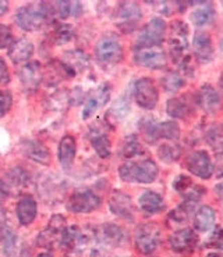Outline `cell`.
Segmentation results:
<instances>
[{"label": "cell", "instance_id": "1", "mask_svg": "<svg viewBox=\"0 0 223 257\" xmlns=\"http://www.w3.org/2000/svg\"><path fill=\"white\" fill-rule=\"evenodd\" d=\"M168 45L173 63L184 74L193 75L191 57L188 54V25L184 21L176 20L170 24Z\"/></svg>", "mask_w": 223, "mask_h": 257}, {"label": "cell", "instance_id": "2", "mask_svg": "<svg viewBox=\"0 0 223 257\" xmlns=\"http://www.w3.org/2000/svg\"><path fill=\"white\" fill-rule=\"evenodd\" d=\"M50 20L52 17H50L49 3L46 2L28 3L25 6L20 7L16 13V23L18 27L21 30L30 31V32L42 30Z\"/></svg>", "mask_w": 223, "mask_h": 257}, {"label": "cell", "instance_id": "3", "mask_svg": "<svg viewBox=\"0 0 223 257\" xmlns=\"http://www.w3.org/2000/svg\"><path fill=\"white\" fill-rule=\"evenodd\" d=\"M158 174H159V168L152 159L124 163L119 168V175L124 182L151 184L158 178Z\"/></svg>", "mask_w": 223, "mask_h": 257}, {"label": "cell", "instance_id": "4", "mask_svg": "<svg viewBox=\"0 0 223 257\" xmlns=\"http://www.w3.org/2000/svg\"><path fill=\"white\" fill-rule=\"evenodd\" d=\"M95 54H97V60L102 66H116L123 60L124 50L119 38L113 34H108L98 41Z\"/></svg>", "mask_w": 223, "mask_h": 257}, {"label": "cell", "instance_id": "5", "mask_svg": "<svg viewBox=\"0 0 223 257\" xmlns=\"http://www.w3.org/2000/svg\"><path fill=\"white\" fill-rule=\"evenodd\" d=\"M166 35V24L162 18H152L142 30L139 31L138 36L134 43V50L141 49L159 48V45L163 42Z\"/></svg>", "mask_w": 223, "mask_h": 257}, {"label": "cell", "instance_id": "6", "mask_svg": "<svg viewBox=\"0 0 223 257\" xmlns=\"http://www.w3.org/2000/svg\"><path fill=\"white\" fill-rule=\"evenodd\" d=\"M162 233L157 224L146 222L137 227L134 232V245L141 254H152L161 245Z\"/></svg>", "mask_w": 223, "mask_h": 257}, {"label": "cell", "instance_id": "7", "mask_svg": "<svg viewBox=\"0 0 223 257\" xmlns=\"http://www.w3.org/2000/svg\"><path fill=\"white\" fill-rule=\"evenodd\" d=\"M141 18H142V12H141V7H139L138 3H135V2H121V3H119L115 16H113L116 27L124 34L133 32L137 28Z\"/></svg>", "mask_w": 223, "mask_h": 257}, {"label": "cell", "instance_id": "8", "mask_svg": "<svg viewBox=\"0 0 223 257\" xmlns=\"http://www.w3.org/2000/svg\"><path fill=\"white\" fill-rule=\"evenodd\" d=\"M101 197L90 188H80L72 192L67 200V209L76 214H87L101 207Z\"/></svg>", "mask_w": 223, "mask_h": 257}, {"label": "cell", "instance_id": "9", "mask_svg": "<svg viewBox=\"0 0 223 257\" xmlns=\"http://www.w3.org/2000/svg\"><path fill=\"white\" fill-rule=\"evenodd\" d=\"M66 228V218L63 215H52L46 228L36 236V245L45 249H53L54 246L60 245L61 236Z\"/></svg>", "mask_w": 223, "mask_h": 257}, {"label": "cell", "instance_id": "10", "mask_svg": "<svg viewBox=\"0 0 223 257\" xmlns=\"http://www.w3.org/2000/svg\"><path fill=\"white\" fill-rule=\"evenodd\" d=\"M133 96L141 108L152 110L159 102V92L151 78H139L134 82Z\"/></svg>", "mask_w": 223, "mask_h": 257}, {"label": "cell", "instance_id": "11", "mask_svg": "<svg viewBox=\"0 0 223 257\" xmlns=\"http://www.w3.org/2000/svg\"><path fill=\"white\" fill-rule=\"evenodd\" d=\"M97 245L105 246V247H117L121 246L127 240L126 231L117 225V224H102L94 229Z\"/></svg>", "mask_w": 223, "mask_h": 257}, {"label": "cell", "instance_id": "12", "mask_svg": "<svg viewBox=\"0 0 223 257\" xmlns=\"http://www.w3.org/2000/svg\"><path fill=\"white\" fill-rule=\"evenodd\" d=\"M110 93H112V86L110 84H101L98 88L91 90L87 95V99H84V108H83V118L88 120L94 114L97 113L98 110L106 106V103L110 99Z\"/></svg>", "mask_w": 223, "mask_h": 257}, {"label": "cell", "instance_id": "13", "mask_svg": "<svg viewBox=\"0 0 223 257\" xmlns=\"http://www.w3.org/2000/svg\"><path fill=\"white\" fill-rule=\"evenodd\" d=\"M187 170L201 180H209L213 174L215 166L212 163L211 156L205 150H195L187 157Z\"/></svg>", "mask_w": 223, "mask_h": 257}, {"label": "cell", "instance_id": "14", "mask_svg": "<svg viewBox=\"0 0 223 257\" xmlns=\"http://www.w3.org/2000/svg\"><path fill=\"white\" fill-rule=\"evenodd\" d=\"M42 66L38 61H27L18 70V79L25 92L34 93L42 82Z\"/></svg>", "mask_w": 223, "mask_h": 257}, {"label": "cell", "instance_id": "15", "mask_svg": "<svg viewBox=\"0 0 223 257\" xmlns=\"http://www.w3.org/2000/svg\"><path fill=\"white\" fill-rule=\"evenodd\" d=\"M88 138H90L91 146L97 152V155L101 159H108L112 153V142L110 138L106 134L105 126L102 125L101 121L94 122L88 130Z\"/></svg>", "mask_w": 223, "mask_h": 257}, {"label": "cell", "instance_id": "16", "mask_svg": "<svg viewBox=\"0 0 223 257\" xmlns=\"http://www.w3.org/2000/svg\"><path fill=\"white\" fill-rule=\"evenodd\" d=\"M198 236L191 228H183L170 235L169 245L172 250L180 254H191L197 246Z\"/></svg>", "mask_w": 223, "mask_h": 257}, {"label": "cell", "instance_id": "17", "mask_svg": "<svg viewBox=\"0 0 223 257\" xmlns=\"http://www.w3.org/2000/svg\"><path fill=\"white\" fill-rule=\"evenodd\" d=\"M166 53L161 48H150L135 50L134 63L139 67H145L150 70H161L166 66Z\"/></svg>", "mask_w": 223, "mask_h": 257}, {"label": "cell", "instance_id": "18", "mask_svg": "<svg viewBox=\"0 0 223 257\" xmlns=\"http://www.w3.org/2000/svg\"><path fill=\"white\" fill-rule=\"evenodd\" d=\"M20 150H21V153L25 157H28L32 162L39 163V164H43V166H49L50 164V160H52L50 150L41 141L23 139L21 144H20Z\"/></svg>", "mask_w": 223, "mask_h": 257}, {"label": "cell", "instance_id": "19", "mask_svg": "<svg viewBox=\"0 0 223 257\" xmlns=\"http://www.w3.org/2000/svg\"><path fill=\"white\" fill-rule=\"evenodd\" d=\"M109 209L117 217L131 221L134 218V204L131 197L121 191H113L109 197Z\"/></svg>", "mask_w": 223, "mask_h": 257}, {"label": "cell", "instance_id": "20", "mask_svg": "<svg viewBox=\"0 0 223 257\" xmlns=\"http://www.w3.org/2000/svg\"><path fill=\"white\" fill-rule=\"evenodd\" d=\"M193 52L199 64H208L213 60V45L208 32L197 31L193 39Z\"/></svg>", "mask_w": 223, "mask_h": 257}, {"label": "cell", "instance_id": "21", "mask_svg": "<svg viewBox=\"0 0 223 257\" xmlns=\"http://www.w3.org/2000/svg\"><path fill=\"white\" fill-rule=\"evenodd\" d=\"M195 102L208 114H216L220 108V96L212 85H202L195 95Z\"/></svg>", "mask_w": 223, "mask_h": 257}, {"label": "cell", "instance_id": "22", "mask_svg": "<svg viewBox=\"0 0 223 257\" xmlns=\"http://www.w3.org/2000/svg\"><path fill=\"white\" fill-rule=\"evenodd\" d=\"M0 182H2V185L5 186L7 195L18 193V192L25 189L27 185H28V182H30V174L23 167H14L6 174V177L0 181Z\"/></svg>", "mask_w": 223, "mask_h": 257}, {"label": "cell", "instance_id": "23", "mask_svg": "<svg viewBox=\"0 0 223 257\" xmlns=\"http://www.w3.org/2000/svg\"><path fill=\"white\" fill-rule=\"evenodd\" d=\"M34 54V43L27 38H18L9 48V57L14 64H21L30 61L31 56Z\"/></svg>", "mask_w": 223, "mask_h": 257}, {"label": "cell", "instance_id": "24", "mask_svg": "<svg viewBox=\"0 0 223 257\" xmlns=\"http://www.w3.org/2000/svg\"><path fill=\"white\" fill-rule=\"evenodd\" d=\"M50 17L53 20H66L68 17H79L83 13L80 2H53L49 3Z\"/></svg>", "mask_w": 223, "mask_h": 257}, {"label": "cell", "instance_id": "25", "mask_svg": "<svg viewBox=\"0 0 223 257\" xmlns=\"http://www.w3.org/2000/svg\"><path fill=\"white\" fill-rule=\"evenodd\" d=\"M42 77H45V81H46L48 85H56L61 82L63 79H66V78L76 77L70 71V68L63 61L59 60L49 61L48 66L45 67V72H42Z\"/></svg>", "mask_w": 223, "mask_h": 257}, {"label": "cell", "instance_id": "26", "mask_svg": "<svg viewBox=\"0 0 223 257\" xmlns=\"http://www.w3.org/2000/svg\"><path fill=\"white\" fill-rule=\"evenodd\" d=\"M38 213V204L32 196H24L18 200L16 206V214L21 225H30L34 222Z\"/></svg>", "mask_w": 223, "mask_h": 257}, {"label": "cell", "instance_id": "27", "mask_svg": "<svg viewBox=\"0 0 223 257\" xmlns=\"http://www.w3.org/2000/svg\"><path fill=\"white\" fill-rule=\"evenodd\" d=\"M76 153H77V144H76L74 137L66 135L61 138L59 148H57V157H59L61 167L66 170L71 167L76 159Z\"/></svg>", "mask_w": 223, "mask_h": 257}, {"label": "cell", "instance_id": "28", "mask_svg": "<svg viewBox=\"0 0 223 257\" xmlns=\"http://www.w3.org/2000/svg\"><path fill=\"white\" fill-rule=\"evenodd\" d=\"M193 5H197V9L191 13V21L197 27H205L212 24L216 18V13L213 9V5L209 2H193Z\"/></svg>", "mask_w": 223, "mask_h": 257}, {"label": "cell", "instance_id": "29", "mask_svg": "<svg viewBox=\"0 0 223 257\" xmlns=\"http://www.w3.org/2000/svg\"><path fill=\"white\" fill-rule=\"evenodd\" d=\"M216 213L211 206H201L194 213V228L198 232H209L213 229Z\"/></svg>", "mask_w": 223, "mask_h": 257}, {"label": "cell", "instance_id": "30", "mask_svg": "<svg viewBox=\"0 0 223 257\" xmlns=\"http://www.w3.org/2000/svg\"><path fill=\"white\" fill-rule=\"evenodd\" d=\"M138 203L139 207L148 214H157V213H161L165 209V202H163L162 195H159L158 192L154 191H145L144 193H141Z\"/></svg>", "mask_w": 223, "mask_h": 257}, {"label": "cell", "instance_id": "31", "mask_svg": "<svg viewBox=\"0 0 223 257\" xmlns=\"http://www.w3.org/2000/svg\"><path fill=\"white\" fill-rule=\"evenodd\" d=\"M61 61L70 68V71L74 75H77V72L84 71V70H87L90 67V59H88V56L84 52H81V50H70V52H66Z\"/></svg>", "mask_w": 223, "mask_h": 257}, {"label": "cell", "instance_id": "32", "mask_svg": "<svg viewBox=\"0 0 223 257\" xmlns=\"http://www.w3.org/2000/svg\"><path fill=\"white\" fill-rule=\"evenodd\" d=\"M18 249V236L10 228H5L0 232V251L3 257H17Z\"/></svg>", "mask_w": 223, "mask_h": 257}, {"label": "cell", "instance_id": "33", "mask_svg": "<svg viewBox=\"0 0 223 257\" xmlns=\"http://www.w3.org/2000/svg\"><path fill=\"white\" fill-rule=\"evenodd\" d=\"M166 113L169 114L172 118L183 120L190 115L191 106L184 97H172L166 102Z\"/></svg>", "mask_w": 223, "mask_h": 257}, {"label": "cell", "instance_id": "34", "mask_svg": "<svg viewBox=\"0 0 223 257\" xmlns=\"http://www.w3.org/2000/svg\"><path fill=\"white\" fill-rule=\"evenodd\" d=\"M197 210V203L195 202H190V200H184L180 203L176 209H173L169 213V220L173 221L175 224H181L186 222L195 213Z\"/></svg>", "mask_w": 223, "mask_h": 257}, {"label": "cell", "instance_id": "35", "mask_svg": "<svg viewBox=\"0 0 223 257\" xmlns=\"http://www.w3.org/2000/svg\"><path fill=\"white\" fill-rule=\"evenodd\" d=\"M74 27L66 23H56L53 25V30L50 34V39L54 45H64L68 43L74 38Z\"/></svg>", "mask_w": 223, "mask_h": 257}, {"label": "cell", "instance_id": "36", "mask_svg": "<svg viewBox=\"0 0 223 257\" xmlns=\"http://www.w3.org/2000/svg\"><path fill=\"white\" fill-rule=\"evenodd\" d=\"M157 137L159 139H166V141H177L180 138V126L176 121H165V122H158Z\"/></svg>", "mask_w": 223, "mask_h": 257}, {"label": "cell", "instance_id": "37", "mask_svg": "<svg viewBox=\"0 0 223 257\" xmlns=\"http://www.w3.org/2000/svg\"><path fill=\"white\" fill-rule=\"evenodd\" d=\"M145 153L142 145L138 141V138L135 135H130L128 138H126L124 144L121 146L120 156L124 157V159H134V157H138V156H142Z\"/></svg>", "mask_w": 223, "mask_h": 257}, {"label": "cell", "instance_id": "38", "mask_svg": "<svg viewBox=\"0 0 223 257\" xmlns=\"http://www.w3.org/2000/svg\"><path fill=\"white\" fill-rule=\"evenodd\" d=\"M205 141L212 149L216 153L222 155L223 153V124L222 125H212L205 134Z\"/></svg>", "mask_w": 223, "mask_h": 257}, {"label": "cell", "instance_id": "39", "mask_svg": "<svg viewBox=\"0 0 223 257\" xmlns=\"http://www.w3.org/2000/svg\"><path fill=\"white\" fill-rule=\"evenodd\" d=\"M161 84H162L163 89L168 90V92H177L186 85V79L180 72L169 71L163 75L162 79H161Z\"/></svg>", "mask_w": 223, "mask_h": 257}, {"label": "cell", "instance_id": "40", "mask_svg": "<svg viewBox=\"0 0 223 257\" xmlns=\"http://www.w3.org/2000/svg\"><path fill=\"white\" fill-rule=\"evenodd\" d=\"M128 113H130V100H128L127 95H123L116 100L108 114L110 117H113V120L121 121Z\"/></svg>", "mask_w": 223, "mask_h": 257}, {"label": "cell", "instance_id": "41", "mask_svg": "<svg viewBox=\"0 0 223 257\" xmlns=\"http://www.w3.org/2000/svg\"><path fill=\"white\" fill-rule=\"evenodd\" d=\"M70 106V92L57 90L48 97V108L50 110H64Z\"/></svg>", "mask_w": 223, "mask_h": 257}, {"label": "cell", "instance_id": "42", "mask_svg": "<svg viewBox=\"0 0 223 257\" xmlns=\"http://www.w3.org/2000/svg\"><path fill=\"white\" fill-rule=\"evenodd\" d=\"M158 157L163 163H175L180 157V148L173 144H163L158 149Z\"/></svg>", "mask_w": 223, "mask_h": 257}, {"label": "cell", "instance_id": "43", "mask_svg": "<svg viewBox=\"0 0 223 257\" xmlns=\"http://www.w3.org/2000/svg\"><path fill=\"white\" fill-rule=\"evenodd\" d=\"M13 106V96L10 90L0 89V118L5 117Z\"/></svg>", "mask_w": 223, "mask_h": 257}, {"label": "cell", "instance_id": "44", "mask_svg": "<svg viewBox=\"0 0 223 257\" xmlns=\"http://www.w3.org/2000/svg\"><path fill=\"white\" fill-rule=\"evenodd\" d=\"M193 185V181L188 175H184V174H180L179 177H176L175 181H173V189L179 193H184L186 191L190 189V186Z\"/></svg>", "mask_w": 223, "mask_h": 257}, {"label": "cell", "instance_id": "45", "mask_svg": "<svg viewBox=\"0 0 223 257\" xmlns=\"http://www.w3.org/2000/svg\"><path fill=\"white\" fill-rule=\"evenodd\" d=\"M13 43L12 28L6 24H0V49L10 48Z\"/></svg>", "mask_w": 223, "mask_h": 257}, {"label": "cell", "instance_id": "46", "mask_svg": "<svg viewBox=\"0 0 223 257\" xmlns=\"http://www.w3.org/2000/svg\"><path fill=\"white\" fill-rule=\"evenodd\" d=\"M206 246L213 247V249H219L223 251V228L217 227L213 232H212L211 238L208 239Z\"/></svg>", "mask_w": 223, "mask_h": 257}, {"label": "cell", "instance_id": "47", "mask_svg": "<svg viewBox=\"0 0 223 257\" xmlns=\"http://www.w3.org/2000/svg\"><path fill=\"white\" fill-rule=\"evenodd\" d=\"M10 82V72L7 68L6 61L0 57V86L2 85H7Z\"/></svg>", "mask_w": 223, "mask_h": 257}, {"label": "cell", "instance_id": "48", "mask_svg": "<svg viewBox=\"0 0 223 257\" xmlns=\"http://www.w3.org/2000/svg\"><path fill=\"white\" fill-rule=\"evenodd\" d=\"M7 10H9V3L5 0H0V16L6 14Z\"/></svg>", "mask_w": 223, "mask_h": 257}, {"label": "cell", "instance_id": "49", "mask_svg": "<svg viewBox=\"0 0 223 257\" xmlns=\"http://www.w3.org/2000/svg\"><path fill=\"white\" fill-rule=\"evenodd\" d=\"M7 196H9V195H7L6 189H5V186L2 185V182H0V206L5 202V199H6Z\"/></svg>", "mask_w": 223, "mask_h": 257}, {"label": "cell", "instance_id": "50", "mask_svg": "<svg viewBox=\"0 0 223 257\" xmlns=\"http://www.w3.org/2000/svg\"><path fill=\"white\" fill-rule=\"evenodd\" d=\"M216 192L219 196L223 197V184H219V185L216 186Z\"/></svg>", "mask_w": 223, "mask_h": 257}, {"label": "cell", "instance_id": "51", "mask_svg": "<svg viewBox=\"0 0 223 257\" xmlns=\"http://www.w3.org/2000/svg\"><path fill=\"white\" fill-rule=\"evenodd\" d=\"M206 257H223V253H216V251H212Z\"/></svg>", "mask_w": 223, "mask_h": 257}, {"label": "cell", "instance_id": "52", "mask_svg": "<svg viewBox=\"0 0 223 257\" xmlns=\"http://www.w3.org/2000/svg\"><path fill=\"white\" fill-rule=\"evenodd\" d=\"M36 257H53V254H52L50 251H45V253H41V254H38Z\"/></svg>", "mask_w": 223, "mask_h": 257}, {"label": "cell", "instance_id": "53", "mask_svg": "<svg viewBox=\"0 0 223 257\" xmlns=\"http://www.w3.org/2000/svg\"><path fill=\"white\" fill-rule=\"evenodd\" d=\"M220 50H222V53H223V39H222V42H220Z\"/></svg>", "mask_w": 223, "mask_h": 257}, {"label": "cell", "instance_id": "54", "mask_svg": "<svg viewBox=\"0 0 223 257\" xmlns=\"http://www.w3.org/2000/svg\"><path fill=\"white\" fill-rule=\"evenodd\" d=\"M222 6H223V3H222Z\"/></svg>", "mask_w": 223, "mask_h": 257}]
</instances>
